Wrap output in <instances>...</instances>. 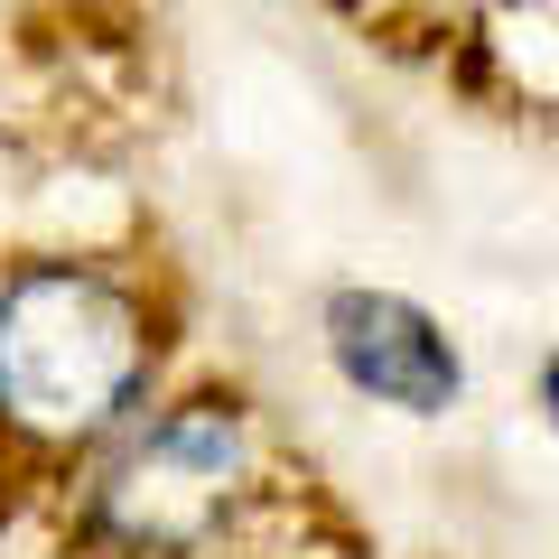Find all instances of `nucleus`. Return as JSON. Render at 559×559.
<instances>
[{"label":"nucleus","instance_id":"obj_1","mask_svg":"<svg viewBox=\"0 0 559 559\" xmlns=\"http://www.w3.org/2000/svg\"><path fill=\"white\" fill-rule=\"evenodd\" d=\"M150 382V326L131 289L75 261H38L0 289V419L28 439H94Z\"/></svg>","mask_w":559,"mask_h":559},{"label":"nucleus","instance_id":"obj_2","mask_svg":"<svg viewBox=\"0 0 559 559\" xmlns=\"http://www.w3.org/2000/svg\"><path fill=\"white\" fill-rule=\"evenodd\" d=\"M242 476H252V419L234 401H187L159 429H140L94 485L103 540H121L131 559L197 550L224 513H234Z\"/></svg>","mask_w":559,"mask_h":559},{"label":"nucleus","instance_id":"obj_3","mask_svg":"<svg viewBox=\"0 0 559 559\" xmlns=\"http://www.w3.org/2000/svg\"><path fill=\"white\" fill-rule=\"evenodd\" d=\"M326 355L364 401H382L401 419H439L466 392V364L448 345V326L429 308L392 299V289H336L326 299Z\"/></svg>","mask_w":559,"mask_h":559}]
</instances>
